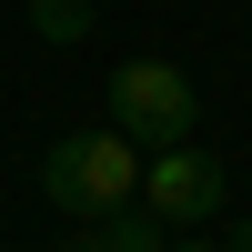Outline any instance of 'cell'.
<instances>
[{
	"mask_svg": "<svg viewBox=\"0 0 252 252\" xmlns=\"http://www.w3.org/2000/svg\"><path fill=\"white\" fill-rule=\"evenodd\" d=\"M40 192H51V212H71V222H111V212H131L141 202V141L131 131H61L51 152H40Z\"/></svg>",
	"mask_w": 252,
	"mask_h": 252,
	"instance_id": "1",
	"label": "cell"
},
{
	"mask_svg": "<svg viewBox=\"0 0 252 252\" xmlns=\"http://www.w3.org/2000/svg\"><path fill=\"white\" fill-rule=\"evenodd\" d=\"M192 121H202V101H192V71L182 61L141 51V61L111 71V131H141L152 152H172V141H192Z\"/></svg>",
	"mask_w": 252,
	"mask_h": 252,
	"instance_id": "2",
	"label": "cell"
},
{
	"mask_svg": "<svg viewBox=\"0 0 252 252\" xmlns=\"http://www.w3.org/2000/svg\"><path fill=\"white\" fill-rule=\"evenodd\" d=\"M242 232H252V222H242Z\"/></svg>",
	"mask_w": 252,
	"mask_h": 252,
	"instance_id": "7",
	"label": "cell"
},
{
	"mask_svg": "<svg viewBox=\"0 0 252 252\" xmlns=\"http://www.w3.org/2000/svg\"><path fill=\"white\" fill-rule=\"evenodd\" d=\"M31 20L51 40H81V31H91V0H31Z\"/></svg>",
	"mask_w": 252,
	"mask_h": 252,
	"instance_id": "5",
	"label": "cell"
},
{
	"mask_svg": "<svg viewBox=\"0 0 252 252\" xmlns=\"http://www.w3.org/2000/svg\"><path fill=\"white\" fill-rule=\"evenodd\" d=\"M61 252H161V222L152 212H111V222H71Z\"/></svg>",
	"mask_w": 252,
	"mask_h": 252,
	"instance_id": "4",
	"label": "cell"
},
{
	"mask_svg": "<svg viewBox=\"0 0 252 252\" xmlns=\"http://www.w3.org/2000/svg\"><path fill=\"white\" fill-rule=\"evenodd\" d=\"M161 252H202V242H161Z\"/></svg>",
	"mask_w": 252,
	"mask_h": 252,
	"instance_id": "6",
	"label": "cell"
},
{
	"mask_svg": "<svg viewBox=\"0 0 252 252\" xmlns=\"http://www.w3.org/2000/svg\"><path fill=\"white\" fill-rule=\"evenodd\" d=\"M222 192H232V172H222V152H202V141H172V152L141 161V212H152L161 232L222 222Z\"/></svg>",
	"mask_w": 252,
	"mask_h": 252,
	"instance_id": "3",
	"label": "cell"
}]
</instances>
